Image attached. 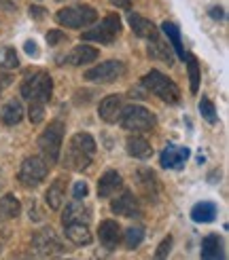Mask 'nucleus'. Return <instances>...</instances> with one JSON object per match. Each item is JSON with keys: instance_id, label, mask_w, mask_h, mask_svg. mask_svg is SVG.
Instances as JSON below:
<instances>
[{"instance_id": "obj_1", "label": "nucleus", "mask_w": 229, "mask_h": 260, "mask_svg": "<svg viewBox=\"0 0 229 260\" xmlns=\"http://www.w3.org/2000/svg\"><path fill=\"white\" fill-rule=\"evenodd\" d=\"M96 148V140L89 134H74L68 142L66 154H64V167H68L72 172L87 170L94 161Z\"/></svg>"}, {"instance_id": "obj_2", "label": "nucleus", "mask_w": 229, "mask_h": 260, "mask_svg": "<svg viewBox=\"0 0 229 260\" xmlns=\"http://www.w3.org/2000/svg\"><path fill=\"white\" fill-rule=\"evenodd\" d=\"M51 93H53V81H51V76L43 70L28 74L21 83V95L30 102L47 104L51 100Z\"/></svg>"}, {"instance_id": "obj_3", "label": "nucleus", "mask_w": 229, "mask_h": 260, "mask_svg": "<svg viewBox=\"0 0 229 260\" xmlns=\"http://www.w3.org/2000/svg\"><path fill=\"white\" fill-rule=\"evenodd\" d=\"M142 85L151 91V93L161 98L165 104H178V100H181V91H178L176 83L170 81L168 76H163L159 70H151L149 74H145Z\"/></svg>"}, {"instance_id": "obj_4", "label": "nucleus", "mask_w": 229, "mask_h": 260, "mask_svg": "<svg viewBox=\"0 0 229 260\" xmlns=\"http://www.w3.org/2000/svg\"><path fill=\"white\" fill-rule=\"evenodd\" d=\"M62 140H64V123L53 121L38 138V148H41L43 157L47 163H58L60 150H62Z\"/></svg>"}, {"instance_id": "obj_5", "label": "nucleus", "mask_w": 229, "mask_h": 260, "mask_svg": "<svg viewBox=\"0 0 229 260\" xmlns=\"http://www.w3.org/2000/svg\"><path fill=\"white\" fill-rule=\"evenodd\" d=\"M55 19L60 25H66V28H83V25H92L98 19V11L89 5L66 7L55 13Z\"/></svg>"}, {"instance_id": "obj_6", "label": "nucleus", "mask_w": 229, "mask_h": 260, "mask_svg": "<svg viewBox=\"0 0 229 260\" xmlns=\"http://www.w3.org/2000/svg\"><path fill=\"white\" fill-rule=\"evenodd\" d=\"M119 121H121V125L127 129V132H149V129L155 127V116L142 106H127V108H123Z\"/></svg>"}, {"instance_id": "obj_7", "label": "nucleus", "mask_w": 229, "mask_h": 260, "mask_svg": "<svg viewBox=\"0 0 229 260\" xmlns=\"http://www.w3.org/2000/svg\"><path fill=\"white\" fill-rule=\"evenodd\" d=\"M121 32V19L117 13H110L104 19L100 21V25H96L94 30H87L83 34V41H94V43H102V45H110L114 38Z\"/></svg>"}, {"instance_id": "obj_8", "label": "nucleus", "mask_w": 229, "mask_h": 260, "mask_svg": "<svg viewBox=\"0 0 229 260\" xmlns=\"http://www.w3.org/2000/svg\"><path fill=\"white\" fill-rule=\"evenodd\" d=\"M125 72V66L117 59H108L104 63H98L96 68L87 70L85 72V79L92 81V83H98V85H108V83H114L117 79H121Z\"/></svg>"}, {"instance_id": "obj_9", "label": "nucleus", "mask_w": 229, "mask_h": 260, "mask_svg": "<svg viewBox=\"0 0 229 260\" xmlns=\"http://www.w3.org/2000/svg\"><path fill=\"white\" fill-rule=\"evenodd\" d=\"M47 172H49L47 161H43L41 157H28L23 159L19 167V182L23 186H38L45 180Z\"/></svg>"}, {"instance_id": "obj_10", "label": "nucleus", "mask_w": 229, "mask_h": 260, "mask_svg": "<svg viewBox=\"0 0 229 260\" xmlns=\"http://www.w3.org/2000/svg\"><path fill=\"white\" fill-rule=\"evenodd\" d=\"M32 245H34L38 256H60V254H64V245L51 229H43V231L34 233Z\"/></svg>"}, {"instance_id": "obj_11", "label": "nucleus", "mask_w": 229, "mask_h": 260, "mask_svg": "<svg viewBox=\"0 0 229 260\" xmlns=\"http://www.w3.org/2000/svg\"><path fill=\"white\" fill-rule=\"evenodd\" d=\"M191 150L187 146H176V144H168L161 152V167L165 170H181L185 165V161L189 159Z\"/></svg>"}, {"instance_id": "obj_12", "label": "nucleus", "mask_w": 229, "mask_h": 260, "mask_svg": "<svg viewBox=\"0 0 229 260\" xmlns=\"http://www.w3.org/2000/svg\"><path fill=\"white\" fill-rule=\"evenodd\" d=\"M98 237H100V243L104 245V250L112 252L121 241V226L114 220H104L98 226Z\"/></svg>"}, {"instance_id": "obj_13", "label": "nucleus", "mask_w": 229, "mask_h": 260, "mask_svg": "<svg viewBox=\"0 0 229 260\" xmlns=\"http://www.w3.org/2000/svg\"><path fill=\"white\" fill-rule=\"evenodd\" d=\"M121 110H123V98L121 95H108L100 102V119L104 123H117L119 116H121Z\"/></svg>"}, {"instance_id": "obj_14", "label": "nucleus", "mask_w": 229, "mask_h": 260, "mask_svg": "<svg viewBox=\"0 0 229 260\" xmlns=\"http://www.w3.org/2000/svg\"><path fill=\"white\" fill-rule=\"evenodd\" d=\"M110 210H112V214L125 216V218L140 216V205H138V199L134 197V192H123L119 199H114L110 203Z\"/></svg>"}, {"instance_id": "obj_15", "label": "nucleus", "mask_w": 229, "mask_h": 260, "mask_svg": "<svg viewBox=\"0 0 229 260\" xmlns=\"http://www.w3.org/2000/svg\"><path fill=\"white\" fill-rule=\"evenodd\" d=\"M136 180H138L140 192H142L149 201L157 199V194H159V180H157L155 174H153L151 170H138L136 172Z\"/></svg>"}, {"instance_id": "obj_16", "label": "nucleus", "mask_w": 229, "mask_h": 260, "mask_svg": "<svg viewBox=\"0 0 229 260\" xmlns=\"http://www.w3.org/2000/svg\"><path fill=\"white\" fill-rule=\"evenodd\" d=\"M92 218V210L83 203V199H74L70 205H66V212H64L62 222L64 224H70V222H89Z\"/></svg>"}, {"instance_id": "obj_17", "label": "nucleus", "mask_w": 229, "mask_h": 260, "mask_svg": "<svg viewBox=\"0 0 229 260\" xmlns=\"http://www.w3.org/2000/svg\"><path fill=\"white\" fill-rule=\"evenodd\" d=\"M94 59H98V49L89 47V45H79L64 57V63H70V66H83V63H92Z\"/></svg>"}, {"instance_id": "obj_18", "label": "nucleus", "mask_w": 229, "mask_h": 260, "mask_svg": "<svg viewBox=\"0 0 229 260\" xmlns=\"http://www.w3.org/2000/svg\"><path fill=\"white\" fill-rule=\"evenodd\" d=\"M121 186H123L121 176H119L117 172H106L104 176L100 178V182H98V194H100L102 199H108V197H112V194L117 192Z\"/></svg>"}, {"instance_id": "obj_19", "label": "nucleus", "mask_w": 229, "mask_h": 260, "mask_svg": "<svg viewBox=\"0 0 229 260\" xmlns=\"http://www.w3.org/2000/svg\"><path fill=\"white\" fill-rule=\"evenodd\" d=\"M130 25H132L134 34L140 36V38H149V41L157 38V28H155V23H153L151 19L140 17L138 13H130Z\"/></svg>"}, {"instance_id": "obj_20", "label": "nucleus", "mask_w": 229, "mask_h": 260, "mask_svg": "<svg viewBox=\"0 0 229 260\" xmlns=\"http://www.w3.org/2000/svg\"><path fill=\"white\" fill-rule=\"evenodd\" d=\"M202 258L204 260H219L225 258L223 254V241L219 235H208L202 241Z\"/></svg>"}, {"instance_id": "obj_21", "label": "nucleus", "mask_w": 229, "mask_h": 260, "mask_svg": "<svg viewBox=\"0 0 229 260\" xmlns=\"http://www.w3.org/2000/svg\"><path fill=\"white\" fill-rule=\"evenodd\" d=\"M66 226V237L76 245H89L92 243V233H89L85 222H70Z\"/></svg>"}, {"instance_id": "obj_22", "label": "nucleus", "mask_w": 229, "mask_h": 260, "mask_svg": "<svg viewBox=\"0 0 229 260\" xmlns=\"http://www.w3.org/2000/svg\"><path fill=\"white\" fill-rule=\"evenodd\" d=\"M0 119H3V123L9 125V127L17 125V123L23 119V106H21V102H19V100L7 102L5 108L0 110Z\"/></svg>"}, {"instance_id": "obj_23", "label": "nucleus", "mask_w": 229, "mask_h": 260, "mask_svg": "<svg viewBox=\"0 0 229 260\" xmlns=\"http://www.w3.org/2000/svg\"><path fill=\"white\" fill-rule=\"evenodd\" d=\"M125 148H127V152L132 154L134 159H149L151 154H153V148H151V144L145 140V138H127V142H125Z\"/></svg>"}, {"instance_id": "obj_24", "label": "nucleus", "mask_w": 229, "mask_h": 260, "mask_svg": "<svg viewBox=\"0 0 229 260\" xmlns=\"http://www.w3.org/2000/svg\"><path fill=\"white\" fill-rule=\"evenodd\" d=\"M21 214V203L15 194H5L3 199H0V218L5 220H13Z\"/></svg>"}, {"instance_id": "obj_25", "label": "nucleus", "mask_w": 229, "mask_h": 260, "mask_svg": "<svg viewBox=\"0 0 229 260\" xmlns=\"http://www.w3.org/2000/svg\"><path fill=\"white\" fill-rule=\"evenodd\" d=\"M191 218H193L195 222H212V220L216 218V205L212 201H202V203L193 205Z\"/></svg>"}, {"instance_id": "obj_26", "label": "nucleus", "mask_w": 229, "mask_h": 260, "mask_svg": "<svg viewBox=\"0 0 229 260\" xmlns=\"http://www.w3.org/2000/svg\"><path fill=\"white\" fill-rule=\"evenodd\" d=\"M161 30H163L165 36H168L170 47L176 51V55L183 59V57H185V49H183V43H181V30H178L172 21H163V23H161Z\"/></svg>"}, {"instance_id": "obj_27", "label": "nucleus", "mask_w": 229, "mask_h": 260, "mask_svg": "<svg viewBox=\"0 0 229 260\" xmlns=\"http://www.w3.org/2000/svg\"><path fill=\"white\" fill-rule=\"evenodd\" d=\"M147 53H149V57L161 59V61L168 63V66H172V51H170V45L163 43V41H159V38H153V45H149Z\"/></svg>"}, {"instance_id": "obj_28", "label": "nucleus", "mask_w": 229, "mask_h": 260, "mask_svg": "<svg viewBox=\"0 0 229 260\" xmlns=\"http://www.w3.org/2000/svg\"><path fill=\"white\" fill-rule=\"evenodd\" d=\"M64 180L62 178H58L53 184L49 186V190H47V194H45V201H47V205L51 207V210H60L62 207V201H64Z\"/></svg>"}, {"instance_id": "obj_29", "label": "nucleus", "mask_w": 229, "mask_h": 260, "mask_svg": "<svg viewBox=\"0 0 229 260\" xmlns=\"http://www.w3.org/2000/svg\"><path fill=\"white\" fill-rule=\"evenodd\" d=\"M183 61H187V68H189L191 93H197V89H199V63H197V57L191 55V53H185Z\"/></svg>"}, {"instance_id": "obj_30", "label": "nucleus", "mask_w": 229, "mask_h": 260, "mask_svg": "<svg viewBox=\"0 0 229 260\" xmlns=\"http://www.w3.org/2000/svg\"><path fill=\"white\" fill-rule=\"evenodd\" d=\"M142 239H145V231L140 226H132L125 231V248L127 250H136L138 245L142 243Z\"/></svg>"}, {"instance_id": "obj_31", "label": "nucleus", "mask_w": 229, "mask_h": 260, "mask_svg": "<svg viewBox=\"0 0 229 260\" xmlns=\"http://www.w3.org/2000/svg\"><path fill=\"white\" fill-rule=\"evenodd\" d=\"M0 66H3L5 70H13L19 66V59H17V53L13 47H5L3 51V59H0Z\"/></svg>"}, {"instance_id": "obj_32", "label": "nucleus", "mask_w": 229, "mask_h": 260, "mask_svg": "<svg viewBox=\"0 0 229 260\" xmlns=\"http://www.w3.org/2000/svg\"><path fill=\"white\" fill-rule=\"evenodd\" d=\"M199 114H202L210 125L216 123V108H214V104H212L208 98H202V102H199Z\"/></svg>"}, {"instance_id": "obj_33", "label": "nucleus", "mask_w": 229, "mask_h": 260, "mask_svg": "<svg viewBox=\"0 0 229 260\" xmlns=\"http://www.w3.org/2000/svg\"><path fill=\"white\" fill-rule=\"evenodd\" d=\"M28 116H30V123L32 125H38V123L45 119V104L43 102H30Z\"/></svg>"}, {"instance_id": "obj_34", "label": "nucleus", "mask_w": 229, "mask_h": 260, "mask_svg": "<svg viewBox=\"0 0 229 260\" xmlns=\"http://www.w3.org/2000/svg\"><path fill=\"white\" fill-rule=\"evenodd\" d=\"M170 250H172V237H165L161 243H159V248H157V252H155V258H165L170 254Z\"/></svg>"}, {"instance_id": "obj_35", "label": "nucleus", "mask_w": 229, "mask_h": 260, "mask_svg": "<svg viewBox=\"0 0 229 260\" xmlns=\"http://www.w3.org/2000/svg\"><path fill=\"white\" fill-rule=\"evenodd\" d=\"M87 192H89V188L85 182H74V199H85Z\"/></svg>"}, {"instance_id": "obj_36", "label": "nucleus", "mask_w": 229, "mask_h": 260, "mask_svg": "<svg viewBox=\"0 0 229 260\" xmlns=\"http://www.w3.org/2000/svg\"><path fill=\"white\" fill-rule=\"evenodd\" d=\"M64 38V32H60V30H51L49 34H47V43H49V47H53V45H58L60 41Z\"/></svg>"}, {"instance_id": "obj_37", "label": "nucleus", "mask_w": 229, "mask_h": 260, "mask_svg": "<svg viewBox=\"0 0 229 260\" xmlns=\"http://www.w3.org/2000/svg\"><path fill=\"white\" fill-rule=\"evenodd\" d=\"M0 9L3 11H17V0H0Z\"/></svg>"}, {"instance_id": "obj_38", "label": "nucleus", "mask_w": 229, "mask_h": 260, "mask_svg": "<svg viewBox=\"0 0 229 260\" xmlns=\"http://www.w3.org/2000/svg\"><path fill=\"white\" fill-rule=\"evenodd\" d=\"M23 49H25V53H28L30 57H36L38 55V49H36V43L34 41H25Z\"/></svg>"}, {"instance_id": "obj_39", "label": "nucleus", "mask_w": 229, "mask_h": 260, "mask_svg": "<svg viewBox=\"0 0 229 260\" xmlns=\"http://www.w3.org/2000/svg\"><path fill=\"white\" fill-rule=\"evenodd\" d=\"M30 17H34V19L41 21V19L45 17V9H43V7H30Z\"/></svg>"}, {"instance_id": "obj_40", "label": "nucleus", "mask_w": 229, "mask_h": 260, "mask_svg": "<svg viewBox=\"0 0 229 260\" xmlns=\"http://www.w3.org/2000/svg\"><path fill=\"white\" fill-rule=\"evenodd\" d=\"M210 15H212L214 19H225V11H223L221 7H214V9H210Z\"/></svg>"}, {"instance_id": "obj_41", "label": "nucleus", "mask_w": 229, "mask_h": 260, "mask_svg": "<svg viewBox=\"0 0 229 260\" xmlns=\"http://www.w3.org/2000/svg\"><path fill=\"white\" fill-rule=\"evenodd\" d=\"M110 3L117 7V9H130V5H132V0H110Z\"/></svg>"}]
</instances>
